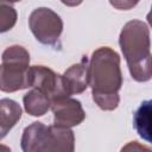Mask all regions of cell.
Listing matches in <instances>:
<instances>
[{
    "mask_svg": "<svg viewBox=\"0 0 152 152\" xmlns=\"http://www.w3.org/2000/svg\"><path fill=\"white\" fill-rule=\"evenodd\" d=\"M89 75L93 100L103 110L118 107L119 90L122 86L120 57L110 48L103 46L95 50L89 62Z\"/></svg>",
    "mask_w": 152,
    "mask_h": 152,
    "instance_id": "1",
    "label": "cell"
},
{
    "mask_svg": "<svg viewBox=\"0 0 152 152\" xmlns=\"http://www.w3.org/2000/svg\"><path fill=\"white\" fill-rule=\"evenodd\" d=\"M119 43L132 77L138 82L148 81L152 77V53L148 26L141 20L126 23L121 30Z\"/></svg>",
    "mask_w": 152,
    "mask_h": 152,
    "instance_id": "2",
    "label": "cell"
},
{
    "mask_svg": "<svg viewBox=\"0 0 152 152\" xmlns=\"http://www.w3.org/2000/svg\"><path fill=\"white\" fill-rule=\"evenodd\" d=\"M21 148L25 152H72L75 148L74 132L70 127L33 122L24 129Z\"/></svg>",
    "mask_w": 152,
    "mask_h": 152,
    "instance_id": "3",
    "label": "cell"
},
{
    "mask_svg": "<svg viewBox=\"0 0 152 152\" xmlns=\"http://www.w3.org/2000/svg\"><path fill=\"white\" fill-rule=\"evenodd\" d=\"M30 55L25 48L13 45L2 53L0 89L6 93L28 88Z\"/></svg>",
    "mask_w": 152,
    "mask_h": 152,
    "instance_id": "4",
    "label": "cell"
},
{
    "mask_svg": "<svg viewBox=\"0 0 152 152\" xmlns=\"http://www.w3.org/2000/svg\"><path fill=\"white\" fill-rule=\"evenodd\" d=\"M28 26L36 39L45 45H55L63 31L61 17L46 7L36 8L30 14Z\"/></svg>",
    "mask_w": 152,
    "mask_h": 152,
    "instance_id": "5",
    "label": "cell"
},
{
    "mask_svg": "<svg viewBox=\"0 0 152 152\" xmlns=\"http://www.w3.org/2000/svg\"><path fill=\"white\" fill-rule=\"evenodd\" d=\"M53 112V124L62 127H72L80 125L84 118V110L81 102L70 96H58L51 100Z\"/></svg>",
    "mask_w": 152,
    "mask_h": 152,
    "instance_id": "6",
    "label": "cell"
},
{
    "mask_svg": "<svg viewBox=\"0 0 152 152\" xmlns=\"http://www.w3.org/2000/svg\"><path fill=\"white\" fill-rule=\"evenodd\" d=\"M28 87L39 89L52 99L68 96L62 86L61 75L43 65H33L28 69Z\"/></svg>",
    "mask_w": 152,
    "mask_h": 152,
    "instance_id": "7",
    "label": "cell"
},
{
    "mask_svg": "<svg viewBox=\"0 0 152 152\" xmlns=\"http://www.w3.org/2000/svg\"><path fill=\"white\" fill-rule=\"evenodd\" d=\"M62 86L68 96L83 93L90 83L89 63L84 57L80 63L71 65L61 75Z\"/></svg>",
    "mask_w": 152,
    "mask_h": 152,
    "instance_id": "8",
    "label": "cell"
},
{
    "mask_svg": "<svg viewBox=\"0 0 152 152\" xmlns=\"http://www.w3.org/2000/svg\"><path fill=\"white\" fill-rule=\"evenodd\" d=\"M133 125L139 137L152 144V100L141 102L134 113Z\"/></svg>",
    "mask_w": 152,
    "mask_h": 152,
    "instance_id": "9",
    "label": "cell"
},
{
    "mask_svg": "<svg viewBox=\"0 0 152 152\" xmlns=\"http://www.w3.org/2000/svg\"><path fill=\"white\" fill-rule=\"evenodd\" d=\"M21 118L20 106L10 99H2L0 101V133L4 138L7 132L18 122Z\"/></svg>",
    "mask_w": 152,
    "mask_h": 152,
    "instance_id": "10",
    "label": "cell"
},
{
    "mask_svg": "<svg viewBox=\"0 0 152 152\" xmlns=\"http://www.w3.org/2000/svg\"><path fill=\"white\" fill-rule=\"evenodd\" d=\"M23 101L25 110L33 116L44 115L51 107V97L36 88L25 94Z\"/></svg>",
    "mask_w": 152,
    "mask_h": 152,
    "instance_id": "11",
    "label": "cell"
},
{
    "mask_svg": "<svg viewBox=\"0 0 152 152\" xmlns=\"http://www.w3.org/2000/svg\"><path fill=\"white\" fill-rule=\"evenodd\" d=\"M17 21V12L13 7L7 6L5 4L0 7V31L6 32L11 30Z\"/></svg>",
    "mask_w": 152,
    "mask_h": 152,
    "instance_id": "12",
    "label": "cell"
},
{
    "mask_svg": "<svg viewBox=\"0 0 152 152\" xmlns=\"http://www.w3.org/2000/svg\"><path fill=\"white\" fill-rule=\"evenodd\" d=\"M140 0H109L110 5L116 10H131L133 8Z\"/></svg>",
    "mask_w": 152,
    "mask_h": 152,
    "instance_id": "13",
    "label": "cell"
},
{
    "mask_svg": "<svg viewBox=\"0 0 152 152\" xmlns=\"http://www.w3.org/2000/svg\"><path fill=\"white\" fill-rule=\"evenodd\" d=\"M64 5H66V6H70V7H74V6H77V5H80L83 0H61Z\"/></svg>",
    "mask_w": 152,
    "mask_h": 152,
    "instance_id": "14",
    "label": "cell"
},
{
    "mask_svg": "<svg viewBox=\"0 0 152 152\" xmlns=\"http://www.w3.org/2000/svg\"><path fill=\"white\" fill-rule=\"evenodd\" d=\"M147 21L148 23H152V7H151V12L147 14Z\"/></svg>",
    "mask_w": 152,
    "mask_h": 152,
    "instance_id": "15",
    "label": "cell"
},
{
    "mask_svg": "<svg viewBox=\"0 0 152 152\" xmlns=\"http://www.w3.org/2000/svg\"><path fill=\"white\" fill-rule=\"evenodd\" d=\"M2 2H5V1H7V2H17V1H20V0H1Z\"/></svg>",
    "mask_w": 152,
    "mask_h": 152,
    "instance_id": "16",
    "label": "cell"
},
{
    "mask_svg": "<svg viewBox=\"0 0 152 152\" xmlns=\"http://www.w3.org/2000/svg\"><path fill=\"white\" fill-rule=\"evenodd\" d=\"M148 24H150V25H151V27H152V23H148Z\"/></svg>",
    "mask_w": 152,
    "mask_h": 152,
    "instance_id": "17",
    "label": "cell"
}]
</instances>
